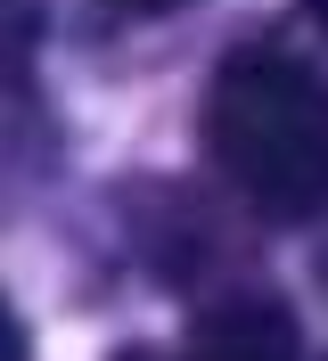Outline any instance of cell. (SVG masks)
<instances>
[{
    "label": "cell",
    "instance_id": "6da1fadb",
    "mask_svg": "<svg viewBox=\"0 0 328 361\" xmlns=\"http://www.w3.org/2000/svg\"><path fill=\"white\" fill-rule=\"evenodd\" d=\"M205 157L271 222L328 214V82L287 49H238L205 82Z\"/></svg>",
    "mask_w": 328,
    "mask_h": 361
},
{
    "label": "cell",
    "instance_id": "7a4b0ae2",
    "mask_svg": "<svg viewBox=\"0 0 328 361\" xmlns=\"http://www.w3.org/2000/svg\"><path fill=\"white\" fill-rule=\"evenodd\" d=\"M189 361H304V337L271 295H230L197 320Z\"/></svg>",
    "mask_w": 328,
    "mask_h": 361
},
{
    "label": "cell",
    "instance_id": "3957f363",
    "mask_svg": "<svg viewBox=\"0 0 328 361\" xmlns=\"http://www.w3.org/2000/svg\"><path fill=\"white\" fill-rule=\"evenodd\" d=\"M123 17H164V8H181V0H115Z\"/></svg>",
    "mask_w": 328,
    "mask_h": 361
}]
</instances>
